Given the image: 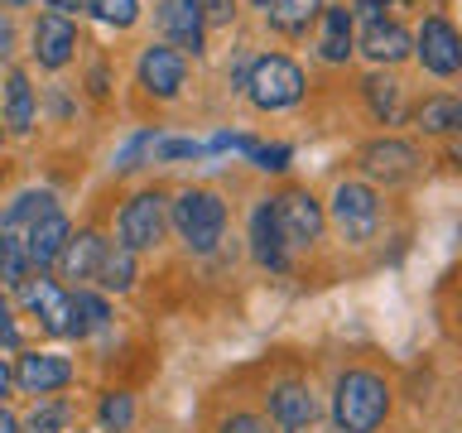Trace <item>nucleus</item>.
<instances>
[{
  "label": "nucleus",
  "instance_id": "obj_5",
  "mask_svg": "<svg viewBox=\"0 0 462 433\" xmlns=\"http://www.w3.org/2000/svg\"><path fill=\"white\" fill-rule=\"evenodd\" d=\"M270 212H274V226H280L289 251H309V245L323 236V207H318L313 193H303V188H289V193L270 198Z\"/></svg>",
  "mask_w": 462,
  "mask_h": 433
},
{
  "label": "nucleus",
  "instance_id": "obj_6",
  "mask_svg": "<svg viewBox=\"0 0 462 433\" xmlns=\"http://www.w3.org/2000/svg\"><path fill=\"white\" fill-rule=\"evenodd\" d=\"M332 222L346 241H371L375 222H381V202L366 183H337L332 193Z\"/></svg>",
  "mask_w": 462,
  "mask_h": 433
},
{
  "label": "nucleus",
  "instance_id": "obj_31",
  "mask_svg": "<svg viewBox=\"0 0 462 433\" xmlns=\"http://www.w3.org/2000/svg\"><path fill=\"white\" fill-rule=\"evenodd\" d=\"M0 346H5V352H14V346H20V323H14L10 299H0Z\"/></svg>",
  "mask_w": 462,
  "mask_h": 433
},
{
  "label": "nucleus",
  "instance_id": "obj_32",
  "mask_svg": "<svg viewBox=\"0 0 462 433\" xmlns=\"http://www.w3.org/2000/svg\"><path fill=\"white\" fill-rule=\"evenodd\" d=\"M217 433H270V424L260 414H231V419H222Z\"/></svg>",
  "mask_w": 462,
  "mask_h": 433
},
{
  "label": "nucleus",
  "instance_id": "obj_35",
  "mask_svg": "<svg viewBox=\"0 0 462 433\" xmlns=\"http://www.w3.org/2000/svg\"><path fill=\"white\" fill-rule=\"evenodd\" d=\"M255 164L260 169H284V159H289V150H284V144H265V150H260V144H255Z\"/></svg>",
  "mask_w": 462,
  "mask_h": 433
},
{
  "label": "nucleus",
  "instance_id": "obj_11",
  "mask_svg": "<svg viewBox=\"0 0 462 433\" xmlns=\"http://www.w3.org/2000/svg\"><path fill=\"white\" fill-rule=\"evenodd\" d=\"M265 410H270V424L280 433H299V428H309L318 419V400H313V390L303 381H280L265 395Z\"/></svg>",
  "mask_w": 462,
  "mask_h": 433
},
{
  "label": "nucleus",
  "instance_id": "obj_24",
  "mask_svg": "<svg viewBox=\"0 0 462 433\" xmlns=\"http://www.w3.org/2000/svg\"><path fill=\"white\" fill-rule=\"evenodd\" d=\"M419 130H429V135H448V130H462V101L457 97H429L424 106L414 111Z\"/></svg>",
  "mask_w": 462,
  "mask_h": 433
},
{
  "label": "nucleus",
  "instance_id": "obj_41",
  "mask_svg": "<svg viewBox=\"0 0 462 433\" xmlns=\"http://www.w3.org/2000/svg\"><path fill=\"white\" fill-rule=\"evenodd\" d=\"M5 5H29V0H5Z\"/></svg>",
  "mask_w": 462,
  "mask_h": 433
},
{
  "label": "nucleus",
  "instance_id": "obj_20",
  "mask_svg": "<svg viewBox=\"0 0 462 433\" xmlns=\"http://www.w3.org/2000/svg\"><path fill=\"white\" fill-rule=\"evenodd\" d=\"M29 280H34V260H29V245L20 231H0V284L10 289H24Z\"/></svg>",
  "mask_w": 462,
  "mask_h": 433
},
{
  "label": "nucleus",
  "instance_id": "obj_28",
  "mask_svg": "<svg viewBox=\"0 0 462 433\" xmlns=\"http://www.w3.org/2000/svg\"><path fill=\"white\" fill-rule=\"evenodd\" d=\"M366 101H371V111L381 115V121H395L400 115V82L395 78H366Z\"/></svg>",
  "mask_w": 462,
  "mask_h": 433
},
{
  "label": "nucleus",
  "instance_id": "obj_1",
  "mask_svg": "<svg viewBox=\"0 0 462 433\" xmlns=\"http://www.w3.org/2000/svg\"><path fill=\"white\" fill-rule=\"evenodd\" d=\"M390 414V385L375 371H346L332 390V419L342 433H375Z\"/></svg>",
  "mask_w": 462,
  "mask_h": 433
},
{
  "label": "nucleus",
  "instance_id": "obj_38",
  "mask_svg": "<svg viewBox=\"0 0 462 433\" xmlns=\"http://www.w3.org/2000/svg\"><path fill=\"white\" fill-rule=\"evenodd\" d=\"M78 5H87V0H49V10H53V14H72Z\"/></svg>",
  "mask_w": 462,
  "mask_h": 433
},
{
  "label": "nucleus",
  "instance_id": "obj_27",
  "mask_svg": "<svg viewBox=\"0 0 462 433\" xmlns=\"http://www.w3.org/2000/svg\"><path fill=\"white\" fill-rule=\"evenodd\" d=\"M97 419H101V428H106V433H125L130 424H135V400H130L125 390H106Z\"/></svg>",
  "mask_w": 462,
  "mask_h": 433
},
{
  "label": "nucleus",
  "instance_id": "obj_7",
  "mask_svg": "<svg viewBox=\"0 0 462 433\" xmlns=\"http://www.w3.org/2000/svg\"><path fill=\"white\" fill-rule=\"evenodd\" d=\"M414 53H419V63H424L429 72H439V78H453V72L462 68V34L443 20V14H429V20L419 24Z\"/></svg>",
  "mask_w": 462,
  "mask_h": 433
},
{
  "label": "nucleus",
  "instance_id": "obj_14",
  "mask_svg": "<svg viewBox=\"0 0 462 433\" xmlns=\"http://www.w3.org/2000/svg\"><path fill=\"white\" fill-rule=\"evenodd\" d=\"M202 5L198 0H164L159 5V29H164V39L173 43L179 53H198L202 49Z\"/></svg>",
  "mask_w": 462,
  "mask_h": 433
},
{
  "label": "nucleus",
  "instance_id": "obj_16",
  "mask_svg": "<svg viewBox=\"0 0 462 433\" xmlns=\"http://www.w3.org/2000/svg\"><path fill=\"white\" fill-rule=\"evenodd\" d=\"M106 245L111 241H101L97 231H78V236L68 241V251H63V260H58V274L63 280H72V284H87V280H97V270H101V255H106Z\"/></svg>",
  "mask_w": 462,
  "mask_h": 433
},
{
  "label": "nucleus",
  "instance_id": "obj_23",
  "mask_svg": "<svg viewBox=\"0 0 462 433\" xmlns=\"http://www.w3.org/2000/svg\"><path fill=\"white\" fill-rule=\"evenodd\" d=\"M5 125L10 130H34V87H29L24 72H10L5 82Z\"/></svg>",
  "mask_w": 462,
  "mask_h": 433
},
{
  "label": "nucleus",
  "instance_id": "obj_36",
  "mask_svg": "<svg viewBox=\"0 0 462 433\" xmlns=\"http://www.w3.org/2000/svg\"><path fill=\"white\" fill-rule=\"evenodd\" d=\"M10 390H14V366H10L5 356H0V404H5V395H10Z\"/></svg>",
  "mask_w": 462,
  "mask_h": 433
},
{
  "label": "nucleus",
  "instance_id": "obj_8",
  "mask_svg": "<svg viewBox=\"0 0 462 433\" xmlns=\"http://www.w3.org/2000/svg\"><path fill=\"white\" fill-rule=\"evenodd\" d=\"M14 385L34 400L58 395V390L72 385V361L58 352H20V361H14Z\"/></svg>",
  "mask_w": 462,
  "mask_h": 433
},
{
  "label": "nucleus",
  "instance_id": "obj_17",
  "mask_svg": "<svg viewBox=\"0 0 462 433\" xmlns=\"http://www.w3.org/2000/svg\"><path fill=\"white\" fill-rule=\"evenodd\" d=\"M251 255L260 260L265 270H289V245L274 226V212H270V198L251 212Z\"/></svg>",
  "mask_w": 462,
  "mask_h": 433
},
{
  "label": "nucleus",
  "instance_id": "obj_37",
  "mask_svg": "<svg viewBox=\"0 0 462 433\" xmlns=\"http://www.w3.org/2000/svg\"><path fill=\"white\" fill-rule=\"evenodd\" d=\"M0 433H20V419H14L5 404H0Z\"/></svg>",
  "mask_w": 462,
  "mask_h": 433
},
{
  "label": "nucleus",
  "instance_id": "obj_9",
  "mask_svg": "<svg viewBox=\"0 0 462 433\" xmlns=\"http://www.w3.org/2000/svg\"><path fill=\"white\" fill-rule=\"evenodd\" d=\"M188 82V58L179 49H169V43H150V49L140 53V87L159 101L179 97Z\"/></svg>",
  "mask_w": 462,
  "mask_h": 433
},
{
  "label": "nucleus",
  "instance_id": "obj_33",
  "mask_svg": "<svg viewBox=\"0 0 462 433\" xmlns=\"http://www.w3.org/2000/svg\"><path fill=\"white\" fill-rule=\"evenodd\" d=\"M154 154H164V159H198L202 144L198 140H164V144L154 140Z\"/></svg>",
  "mask_w": 462,
  "mask_h": 433
},
{
  "label": "nucleus",
  "instance_id": "obj_19",
  "mask_svg": "<svg viewBox=\"0 0 462 433\" xmlns=\"http://www.w3.org/2000/svg\"><path fill=\"white\" fill-rule=\"evenodd\" d=\"M361 49H366L371 63H400V58L414 53V43H410V34H404L400 24L375 20V24H366V39H361Z\"/></svg>",
  "mask_w": 462,
  "mask_h": 433
},
{
  "label": "nucleus",
  "instance_id": "obj_39",
  "mask_svg": "<svg viewBox=\"0 0 462 433\" xmlns=\"http://www.w3.org/2000/svg\"><path fill=\"white\" fill-rule=\"evenodd\" d=\"M453 159H457V164H462V130H457V135H453Z\"/></svg>",
  "mask_w": 462,
  "mask_h": 433
},
{
  "label": "nucleus",
  "instance_id": "obj_21",
  "mask_svg": "<svg viewBox=\"0 0 462 433\" xmlns=\"http://www.w3.org/2000/svg\"><path fill=\"white\" fill-rule=\"evenodd\" d=\"M318 53L328 63H346L352 58V10H323V34H318Z\"/></svg>",
  "mask_w": 462,
  "mask_h": 433
},
{
  "label": "nucleus",
  "instance_id": "obj_10",
  "mask_svg": "<svg viewBox=\"0 0 462 433\" xmlns=\"http://www.w3.org/2000/svg\"><path fill=\"white\" fill-rule=\"evenodd\" d=\"M24 303H29V313L39 318V327L49 332V337H72V294H63L53 280H29L24 289Z\"/></svg>",
  "mask_w": 462,
  "mask_h": 433
},
{
  "label": "nucleus",
  "instance_id": "obj_2",
  "mask_svg": "<svg viewBox=\"0 0 462 433\" xmlns=\"http://www.w3.org/2000/svg\"><path fill=\"white\" fill-rule=\"evenodd\" d=\"M169 222L188 241V251L208 255L226 231V202L217 193H208V188H188V193H179V202H173Z\"/></svg>",
  "mask_w": 462,
  "mask_h": 433
},
{
  "label": "nucleus",
  "instance_id": "obj_18",
  "mask_svg": "<svg viewBox=\"0 0 462 433\" xmlns=\"http://www.w3.org/2000/svg\"><path fill=\"white\" fill-rule=\"evenodd\" d=\"M72 419H78L72 400L43 395V400H34V410L20 419V433H72Z\"/></svg>",
  "mask_w": 462,
  "mask_h": 433
},
{
  "label": "nucleus",
  "instance_id": "obj_3",
  "mask_svg": "<svg viewBox=\"0 0 462 433\" xmlns=\"http://www.w3.org/2000/svg\"><path fill=\"white\" fill-rule=\"evenodd\" d=\"M245 87H251V101L260 111H284L303 97V72H299V63H289V58L265 53V58H255Z\"/></svg>",
  "mask_w": 462,
  "mask_h": 433
},
{
  "label": "nucleus",
  "instance_id": "obj_25",
  "mask_svg": "<svg viewBox=\"0 0 462 433\" xmlns=\"http://www.w3.org/2000/svg\"><path fill=\"white\" fill-rule=\"evenodd\" d=\"M111 323V309L106 299L92 294V289H78L72 294V337H87V332H101Z\"/></svg>",
  "mask_w": 462,
  "mask_h": 433
},
{
  "label": "nucleus",
  "instance_id": "obj_13",
  "mask_svg": "<svg viewBox=\"0 0 462 433\" xmlns=\"http://www.w3.org/2000/svg\"><path fill=\"white\" fill-rule=\"evenodd\" d=\"M68 241H72V226H68V216L63 212H49V216H39L34 226L24 231V245H29V260H34V270H58V260H63L68 251Z\"/></svg>",
  "mask_w": 462,
  "mask_h": 433
},
{
  "label": "nucleus",
  "instance_id": "obj_4",
  "mask_svg": "<svg viewBox=\"0 0 462 433\" xmlns=\"http://www.w3.org/2000/svg\"><path fill=\"white\" fill-rule=\"evenodd\" d=\"M164 226H169V207H164V193H135L116 216V236H121L125 251H154L164 241Z\"/></svg>",
  "mask_w": 462,
  "mask_h": 433
},
{
  "label": "nucleus",
  "instance_id": "obj_22",
  "mask_svg": "<svg viewBox=\"0 0 462 433\" xmlns=\"http://www.w3.org/2000/svg\"><path fill=\"white\" fill-rule=\"evenodd\" d=\"M97 284L106 289V294H125V289L135 284V251H125L121 241L106 245V255H101V270H97Z\"/></svg>",
  "mask_w": 462,
  "mask_h": 433
},
{
  "label": "nucleus",
  "instance_id": "obj_29",
  "mask_svg": "<svg viewBox=\"0 0 462 433\" xmlns=\"http://www.w3.org/2000/svg\"><path fill=\"white\" fill-rule=\"evenodd\" d=\"M49 212H53V193H24L20 202H14V207L5 212V226H10V231L20 226V222L34 226L39 216H49Z\"/></svg>",
  "mask_w": 462,
  "mask_h": 433
},
{
  "label": "nucleus",
  "instance_id": "obj_30",
  "mask_svg": "<svg viewBox=\"0 0 462 433\" xmlns=\"http://www.w3.org/2000/svg\"><path fill=\"white\" fill-rule=\"evenodd\" d=\"M87 10H92L97 20H106V24H116V29H125V24H135L140 0H87Z\"/></svg>",
  "mask_w": 462,
  "mask_h": 433
},
{
  "label": "nucleus",
  "instance_id": "obj_15",
  "mask_svg": "<svg viewBox=\"0 0 462 433\" xmlns=\"http://www.w3.org/2000/svg\"><path fill=\"white\" fill-rule=\"evenodd\" d=\"M72 49H78V29H72L68 14H43V20L34 24V58L43 68H63Z\"/></svg>",
  "mask_w": 462,
  "mask_h": 433
},
{
  "label": "nucleus",
  "instance_id": "obj_12",
  "mask_svg": "<svg viewBox=\"0 0 462 433\" xmlns=\"http://www.w3.org/2000/svg\"><path fill=\"white\" fill-rule=\"evenodd\" d=\"M361 169L381 183H410L419 173V154H414V144H404V140H375L361 150Z\"/></svg>",
  "mask_w": 462,
  "mask_h": 433
},
{
  "label": "nucleus",
  "instance_id": "obj_34",
  "mask_svg": "<svg viewBox=\"0 0 462 433\" xmlns=\"http://www.w3.org/2000/svg\"><path fill=\"white\" fill-rule=\"evenodd\" d=\"M198 5L208 24H231V14H236V0H198Z\"/></svg>",
  "mask_w": 462,
  "mask_h": 433
},
{
  "label": "nucleus",
  "instance_id": "obj_40",
  "mask_svg": "<svg viewBox=\"0 0 462 433\" xmlns=\"http://www.w3.org/2000/svg\"><path fill=\"white\" fill-rule=\"evenodd\" d=\"M375 5H404V0H375Z\"/></svg>",
  "mask_w": 462,
  "mask_h": 433
},
{
  "label": "nucleus",
  "instance_id": "obj_26",
  "mask_svg": "<svg viewBox=\"0 0 462 433\" xmlns=\"http://www.w3.org/2000/svg\"><path fill=\"white\" fill-rule=\"evenodd\" d=\"M318 10H323V0H270V24L284 34H299L318 20Z\"/></svg>",
  "mask_w": 462,
  "mask_h": 433
},
{
  "label": "nucleus",
  "instance_id": "obj_42",
  "mask_svg": "<svg viewBox=\"0 0 462 433\" xmlns=\"http://www.w3.org/2000/svg\"><path fill=\"white\" fill-rule=\"evenodd\" d=\"M255 5H265V10H270V0H255Z\"/></svg>",
  "mask_w": 462,
  "mask_h": 433
}]
</instances>
